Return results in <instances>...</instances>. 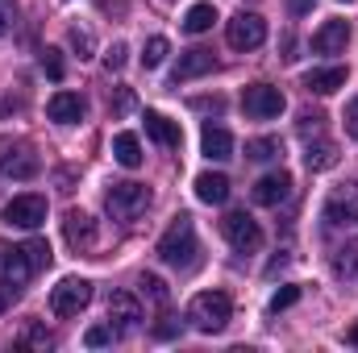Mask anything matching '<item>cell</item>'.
Wrapping results in <instances>:
<instances>
[{"mask_svg":"<svg viewBox=\"0 0 358 353\" xmlns=\"http://www.w3.org/2000/svg\"><path fill=\"white\" fill-rule=\"evenodd\" d=\"M71 46H76V50H84V59H88V54H92V33H88V29H71Z\"/></svg>","mask_w":358,"mask_h":353,"instance_id":"8d00e7d4","label":"cell"},{"mask_svg":"<svg viewBox=\"0 0 358 353\" xmlns=\"http://www.w3.org/2000/svg\"><path fill=\"white\" fill-rule=\"evenodd\" d=\"M304 167H308V171H329V167H338V146H334V142H308Z\"/></svg>","mask_w":358,"mask_h":353,"instance_id":"603a6c76","label":"cell"},{"mask_svg":"<svg viewBox=\"0 0 358 353\" xmlns=\"http://www.w3.org/2000/svg\"><path fill=\"white\" fill-rule=\"evenodd\" d=\"M334 270H338V274H358V250H342V254L334 258Z\"/></svg>","mask_w":358,"mask_h":353,"instance_id":"1f68e13d","label":"cell"},{"mask_svg":"<svg viewBox=\"0 0 358 353\" xmlns=\"http://www.w3.org/2000/svg\"><path fill=\"white\" fill-rule=\"evenodd\" d=\"M92 303V283L88 278H63L55 291H50V312L55 316H80L84 308Z\"/></svg>","mask_w":358,"mask_h":353,"instance_id":"5b68a950","label":"cell"},{"mask_svg":"<svg viewBox=\"0 0 358 353\" xmlns=\"http://www.w3.org/2000/svg\"><path fill=\"white\" fill-rule=\"evenodd\" d=\"M21 345H38V350H46V345H55V337H50L42 324H34V320H29V324H25V333H21Z\"/></svg>","mask_w":358,"mask_h":353,"instance_id":"f546056e","label":"cell"},{"mask_svg":"<svg viewBox=\"0 0 358 353\" xmlns=\"http://www.w3.org/2000/svg\"><path fill=\"white\" fill-rule=\"evenodd\" d=\"M217 67V59H213V50H204V46H196V50H183L176 63V71H171V84H187V80H200V75H208Z\"/></svg>","mask_w":358,"mask_h":353,"instance_id":"7c38bea8","label":"cell"},{"mask_svg":"<svg viewBox=\"0 0 358 353\" xmlns=\"http://www.w3.org/2000/svg\"><path fill=\"white\" fill-rule=\"evenodd\" d=\"M346 42H350V25H346V21H338V17H334V21H325V25L313 33V50H317V54H342V50H346Z\"/></svg>","mask_w":358,"mask_h":353,"instance_id":"e0dca14e","label":"cell"},{"mask_svg":"<svg viewBox=\"0 0 358 353\" xmlns=\"http://www.w3.org/2000/svg\"><path fill=\"white\" fill-rule=\"evenodd\" d=\"M29 274H34V262H29V254L21 250V246H0V278L4 283H13V287H25L29 283Z\"/></svg>","mask_w":358,"mask_h":353,"instance_id":"9a60e30c","label":"cell"},{"mask_svg":"<svg viewBox=\"0 0 358 353\" xmlns=\"http://www.w3.org/2000/svg\"><path fill=\"white\" fill-rule=\"evenodd\" d=\"M300 299V287H283V291H275V299H271V312H283V308H292Z\"/></svg>","mask_w":358,"mask_h":353,"instance_id":"d6a6232c","label":"cell"},{"mask_svg":"<svg viewBox=\"0 0 358 353\" xmlns=\"http://www.w3.org/2000/svg\"><path fill=\"white\" fill-rule=\"evenodd\" d=\"M196 195L204 204H225L229 200V179L221 171H204V175H196Z\"/></svg>","mask_w":358,"mask_h":353,"instance_id":"44dd1931","label":"cell"},{"mask_svg":"<svg viewBox=\"0 0 358 353\" xmlns=\"http://www.w3.org/2000/svg\"><path fill=\"white\" fill-rule=\"evenodd\" d=\"M104 208H108V216L113 220H138L146 208H150V187L146 183H113L108 191H104Z\"/></svg>","mask_w":358,"mask_h":353,"instance_id":"3957f363","label":"cell"},{"mask_svg":"<svg viewBox=\"0 0 358 353\" xmlns=\"http://www.w3.org/2000/svg\"><path fill=\"white\" fill-rule=\"evenodd\" d=\"M108 324H113V333H134L142 324V303L129 291H117L108 299Z\"/></svg>","mask_w":358,"mask_h":353,"instance_id":"8fae6325","label":"cell"},{"mask_svg":"<svg viewBox=\"0 0 358 353\" xmlns=\"http://www.w3.org/2000/svg\"><path fill=\"white\" fill-rule=\"evenodd\" d=\"M167 54H171V42H167V38H150V42L142 46V67L155 71V67L167 63Z\"/></svg>","mask_w":358,"mask_h":353,"instance_id":"484cf974","label":"cell"},{"mask_svg":"<svg viewBox=\"0 0 358 353\" xmlns=\"http://www.w3.org/2000/svg\"><path fill=\"white\" fill-rule=\"evenodd\" d=\"M313 8V0H292V13H308Z\"/></svg>","mask_w":358,"mask_h":353,"instance_id":"60d3db41","label":"cell"},{"mask_svg":"<svg viewBox=\"0 0 358 353\" xmlns=\"http://www.w3.org/2000/svg\"><path fill=\"white\" fill-rule=\"evenodd\" d=\"M304 88L313 96H334L338 88H346V67H317L304 75Z\"/></svg>","mask_w":358,"mask_h":353,"instance_id":"ac0fdd59","label":"cell"},{"mask_svg":"<svg viewBox=\"0 0 358 353\" xmlns=\"http://www.w3.org/2000/svg\"><path fill=\"white\" fill-rule=\"evenodd\" d=\"M346 133L358 142V100H350V108H346Z\"/></svg>","mask_w":358,"mask_h":353,"instance_id":"74e56055","label":"cell"},{"mask_svg":"<svg viewBox=\"0 0 358 353\" xmlns=\"http://www.w3.org/2000/svg\"><path fill=\"white\" fill-rule=\"evenodd\" d=\"M113 337H117V333H113V324H96V329H88V337H84V341H88L92 350H100V345H108Z\"/></svg>","mask_w":358,"mask_h":353,"instance_id":"4dcf8cb0","label":"cell"},{"mask_svg":"<svg viewBox=\"0 0 358 353\" xmlns=\"http://www.w3.org/2000/svg\"><path fill=\"white\" fill-rule=\"evenodd\" d=\"M321 121H325L321 112H313V108H304V112H300V133H317V129H321Z\"/></svg>","mask_w":358,"mask_h":353,"instance_id":"d590c367","label":"cell"},{"mask_svg":"<svg viewBox=\"0 0 358 353\" xmlns=\"http://www.w3.org/2000/svg\"><path fill=\"white\" fill-rule=\"evenodd\" d=\"M63 237H67V246L71 250H80V254H88L92 246H96V225H92L88 212H67L63 216Z\"/></svg>","mask_w":358,"mask_h":353,"instance_id":"4fadbf2b","label":"cell"},{"mask_svg":"<svg viewBox=\"0 0 358 353\" xmlns=\"http://www.w3.org/2000/svg\"><path fill=\"white\" fill-rule=\"evenodd\" d=\"M255 204H263V208H279L287 195H292V175L287 171H271V175H263L259 183H255Z\"/></svg>","mask_w":358,"mask_h":353,"instance_id":"5bb4252c","label":"cell"},{"mask_svg":"<svg viewBox=\"0 0 358 353\" xmlns=\"http://www.w3.org/2000/svg\"><path fill=\"white\" fill-rule=\"evenodd\" d=\"M13 17H17V0H0V38L13 29Z\"/></svg>","mask_w":358,"mask_h":353,"instance_id":"e575fe53","label":"cell"},{"mask_svg":"<svg viewBox=\"0 0 358 353\" xmlns=\"http://www.w3.org/2000/svg\"><path fill=\"white\" fill-rule=\"evenodd\" d=\"M155 337H176V324H171V316H163V320L155 324Z\"/></svg>","mask_w":358,"mask_h":353,"instance_id":"ab89813d","label":"cell"},{"mask_svg":"<svg viewBox=\"0 0 358 353\" xmlns=\"http://www.w3.org/2000/svg\"><path fill=\"white\" fill-rule=\"evenodd\" d=\"M104 67H108V71H121V67H125V46H121V42H113V46L104 50Z\"/></svg>","mask_w":358,"mask_h":353,"instance_id":"836d02e7","label":"cell"},{"mask_svg":"<svg viewBox=\"0 0 358 353\" xmlns=\"http://www.w3.org/2000/svg\"><path fill=\"white\" fill-rule=\"evenodd\" d=\"M42 71H46V75L59 84V80H63V71H67V67H63V50L46 46V50H42Z\"/></svg>","mask_w":358,"mask_h":353,"instance_id":"83f0119b","label":"cell"},{"mask_svg":"<svg viewBox=\"0 0 358 353\" xmlns=\"http://www.w3.org/2000/svg\"><path fill=\"white\" fill-rule=\"evenodd\" d=\"M146 133H150L159 146H167V150H179V142H183L179 125L176 121H167L163 112H146Z\"/></svg>","mask_w":358,"mask_h":353,"instance_id":"ffe728a7","label":"cell"},{"mask_svg":"<svg viewBox=\"0 0 358 353\" xmlns=\"http://www.w3.org/2000/svg\"><path fill=\"white\" fill-rule=\"evenodd\" d=\"M200 146H204V158H213V163L234 158V137H229V129H221V125H208L204 137H200Z\"/></svg>","mask_w":358,"mask_h":353,"instance_id":"d6986e66","label":"cell"},{"mask_svg":"<svg viewBox=\"0 0 358 353\" xmlns=\"http://www.w3.org/2000/svg\"><path fill=\"white\" fill-rule=\"evenodd\" d=\"M221 233H225V241H229L234 250H242V254H255V250L263 246V229H259V220L246 216V212H229V216L221 220Z\"/></svg>","mask_w":358,"mask_h":353,"instance_id":"52a82bcc","label":"cell"},{"mask_svg":"<svg viewBox=\"0 0 358 353\" xmlns=\"http://www.w3.org/2000/svg\"><path fill=\"white\" fill-rule=\"evenodd\" d=\"M138 287H142V295H150L159 308H167V283H163L159 274H142V278H138Z\"/></svg>","mask_w":358,"mask_h":353,"instance_id":"4316f807","label":"cell"},{"mask_svg":"<svg viewBox=\"0 0 358 353\" xmlns=\"http://www.w3.org/2000/svg\"><path fill=\"white\" fill-rule=\"evenodd\" d=\"M113 158H117L121 167H129V171L142 167V142H138L134 133H117V137H113Z\"/></svg>","mask_w":358,"mask_h":353,"instance_id":"7402d4cb","label":"cell"},{"mask_svg":"<svg viewBox=\"0 0 358 353\" xmlns=\"http://www.w3.org/2000/svg\"><path fill=\"white\" fill-rule=\"evenodd\" d=\"M42 220H46V200L34 195V191L13 195V200L4 204V225H13V229H38Z\"/></svg>","mask_w":358,"mask_h":353,"instance_id":"ba28073f","label":"cell"},{"mask_svg":"<svg viewBox=\"0 0 358 353\" xmlns=\"http://www.w3.org/2000/svg\"><path fill=\"white\" fill-rule=\"evenodd\" d=\"M21 250L29 254V262H34V270H42V266H50V246H46L42 237H34V241H25Z\"/></svg>","mask_w":358,"mask_h":353,"instance_id":"f1b7e54d","label":"cell"},{"mask_svg":"<svg viewBox=\"0 0 358 353\" xmlns=\"http://www.w3.org/2000/svg\"><path fill=\"white\" fill-rule=\"evenodd\" d=\"M346 341H350V345H358V324L350 329V333H346Z\"/></svg>","mask_w":358,"mask_h":353,"instance_id":"b9f144b4","label":"cell"},{"mask_svg":"<svg viewBox=\"0 0 358 353\" xmlns=\"http://www.w3.org/2000/svg\"><path fill=\"white\" fill-rule=\"evenodd\" d=\"M225 38H229L234 50H259L267 42V21L259 13H238V17H229Z\"/></svg>","mask_w":358,"mask_h":353,"instance_id":"8992f818","label":"cell"},{"mask_svg":"<svg viewBox=\"0 0 358 353\" xmlns=\"http://www.w3.org/2000/svg\"><path fill=\"white\" fill-rule=\"evenodd\" d=\"M213 21H217V8L213 4H192L187 17H183V29L187 33H204V29H213Z\"/></svg>","mask_w":358,"mask_h":353,"instance_id":"cb8c5ba5","label":"cell"},{"mask_svg":"<svg viewBox=\"0 0 358 353\" xmlns=\"http://www.w3.org/2000/svg\"><path fill=\"white\" fill-rule=\"evenodd\" d=\"M283 91L271 88V84H250V88L242 91V108H246V117H255V121H271V117H279L283 112Z\"/></svg>","mask_w":358,"mask_h":353,"instance_id":"9c48e42d","label":"cell"},{"mask_svg":"<svg viewBox=\"0 0 358 353\" xmlns=\"http://www.w3.org/2000/svg\"><path fill=\"white\" fill-rule=\"evenodd\" d=\"M0 171L13 179H34L42 171V163H38V154L29 146H13L8 150V142H0Z\"/></svg>","mask_w":358,"mask_h":353,"instance_id":"30bf717a","label":"cell"},{"mask_svg":"<svg viewBox=\"0 0 358 353\" xmlns=\"http://www.w3.org/2000/svg\"><path fill=\"white\" fill-rule=\"evenodd\" d=\"M21 287H13V283H4L0 278V312H8V303H13V295H17Z\"/></svg>","mask_w":358,"mask_h":353,"instance_id":"f35d334b","label":"cell"},{"mask_svg":"<svg viewBox=\"0 0 358 353\" xmlns=\"http://www.w3.org/2000/svg\"><path fill=\"white\" fill-rule=\"evenodd\" d=\"M196 254H200V241H196V225L192 216H176L171 229L159 237V258L176 270H192L196 266Z\"/></svg>","mask_w":358,"mask_h":353,"instance_id":"6da1fadb","label":"cell"},{"mask_svg":"<svg viewBox=\"0 0 358 353\" xmlns=\"http://www.w3.org/2000/svg\"><path fill=\"white\" fill-rule=\"evenodd\" d=\"M46 112H50V121H59V125H76V121H84L88 104H84L80 91H55L50 104H46Z\"/></svg>","mask_w":358,"mask_h":353,"instance_id":"2e32d148","label":"cell"},{"mask_svg":"<svg viewBox=\"0 0 358 353\" xmlns=\"http://www.w3.org/2000/svg\"><path fill=\"white\" fill-rule=\"evenodd\" d=\"M279 154H283L279 137H255V142H246V158H250V163H271V158H279Z\"/></svg>","mask_w":358,"mask_h":353,"instance_id":"d4e9b609","label":"cell"},{"mask_svg":"<svg viewBox=\"0 0 358 353\" xmlns=\"http://www.w3.org/2000/svg\"><path fill=\"white\" fill-rule=\"evenodd\" d=\"M234 316V303L225 291H200L192 303H187V320L200 329V333H221Z\"/></svg>","mask_w":358,"mask_h":353,"instance_id":"7a4b0ae2","label":"cell"},{"mask_svg":"<svg viewBox=\"0 0 358 353\" xmlns=\"http://www.w3.org/2000/svg\"><path fill=\"white\" fill-rule=\"evenodd\" d=\"M325 225L334 233H358V183H342L325 200Z\"/></svg>","mask_w":358,"mask_h":353,"instance_id":"277c9868","label":"cell"}]
</instances>
